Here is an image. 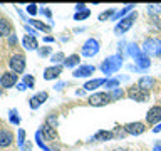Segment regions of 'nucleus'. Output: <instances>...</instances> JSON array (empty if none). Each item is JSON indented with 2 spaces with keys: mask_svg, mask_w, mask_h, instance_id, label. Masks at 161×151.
<instances>
[{
  "mask_svg": "<svg viewBox=\"0 0 161 151\" xmlns=\"http://www.w3.org/2000/svg\"><path fill=\"white\" fill-rule=\"evenodd\" d=\"M121 65H123V55H121V54H114V55H109V57H106L103 60V64H101V70H103V74L111 76V74L118 72V70L121 69Z\"/></svg>",
  "mask_w": 161,
  "mask_h": 151,
  "instance_id": "obj_1",
  "label": "nucleus"
},
{
  "mask_svg": "<svg viewBox=\"0 0 161 151\" xmlns=\"http://www.w3.org/2000/svg\"><path fill=\"white\" fill-rule=\"evenodd\" d=\"M128 52H129V55H133L134 57V60H136V64L139 65L141 69H148L149 65H151V60H149V57L146 55L143 50H141L136 44H129V47H128Z\"/></svg>",
  "mask_w": 161,
  "mask_h": 151,
  "instance_id": "obj_2",
  "label": "nucleus"
},
{
  "mask_svg": "<svg viewBox=\"0 0 161 151\" xmlns=\"http://www.w3.org/2000/svg\"><path fill=\"white\" fill-rule=\"evenodd\" d=\"M141 50H143L148 57H149V55H151V57H161V40L156 39V37L146 39Z\"/></svg>",
  "mask_w": 161,
  "mask_h": 151,
  "instance_id": "obj_3",
  "label": "nucleus"
},
{
  "mask_svg": "<svg viewBox=\"0 0 161 151\" xmlns=\"http://www.w3.org/2000/svg\"><path fill=\"white\" fill-rule=\"evenodd\" d=\"M136 17H138V12L134 10V12H131L129 15H126L123 20H119V22L116 24V27H114V34H116V35H123V34H126L131 27H133Z\"/></svg>",
  "mask_w": 161,
  "mask_h": 151,
  "instance_id": "obj_4",
  "label": "nucleus"
},
{
  "mask_svg": "<svg viewBox=\"0 0 161 151\" xmlns=\"http://www.w3.org/2000/svg\"><path fill=\"white\" fill-rule=\"evenodd\" d=\"M101 50V44L97 39H87L86 42L82 44V49H80V52H82L84 57H94V55H97Z\"/></svg>",
  "mask_w": 161,
  "mask_h": 151,
  "instance_id": "obj_5",
  "label": "nucleus"
},
{
  "mask_svg": "<svg viewBox=\"0 0 161 151\" xmlns=\"http://www.w3.org/2000/svg\"><path fill=\"white\" fill-rule=\"evenodd\" d=\"M8 65H10V69H12V72H15V74L24 72V69H25V57L22 54H14L12 57H10V60H8Z\"/></svg>",
  "mask_w": 161,
  "mask_h": 151,
  "instance_id": "obj_6",
  "label": "nucleus"
},
{
  "mask_svg": "<svg viewBox=\"0 0 161 151\" xmlns=\"http://www.w3.org/2000/svg\"><path fill=\"white\" fill-rule=\"evenodd\" d=\"M128 98L133 99V101H138V103H144V101L148 99V92L143 91L138 84H136V86H131L128 89Z\"/></svg>",
  "mask_w": 161,
  "mask_h": 151,
  "instance_id": "obj_7",
  "label": "nucleus"
},
{
  "mask_svg": "<svg viewBox=\"0 0 161 151\" xmlns=\"http://www.w3.org/2000/svg\"><path fill=\"white\" fill-rule=\"evenodd\" d=\"M87 101L91 106L99 108V106H106L108 103H111V98H109V92H94L92 96H89Z\"/></svg>",
  "mask_w": 161,
  "mask_h": 151,
  "instance_id": "obj_8",
  "label": "nucleus"
},
{
  "mask_svg": "<svg viewBox=\"0 0 161 151\" xmlns=\"http://www.w3.org/2000/svg\"><path fill=\"white\" fill-rule=\"evenodd\" d=\"M146 123L148 124H159L161 123V106H153L146 113Z\"/></svg>",
  "mask_w": 161,
  "mask_h": 151,
  "instance_id": "obj_9",
  "label": "nucleus"
},
{
  "mask_svg": "<svg viewBox=\"0 0 161 151\" xmlns=\"http://www.w3.org/2000/svg\"><path fill=\"white\" fill-rule=\"evenodd\" d=\"M124 129H126V133H128V134L139 136V134H143L146 131V124L139 123V121H136V123H128V124H124Z\"/></svg>",
  "mask_w": 161,
  "mask_h": 151,
  "instance_id": "obj_10",
  "label": "nucleus"
},
{
  "mask_svg": "<svg viewBox=\"0 0 161 151\" xmlns=\"http://www.w3.org/2000/svg\"><path fill=\"white\" fill-rule=\"evenodd\" d=\"M96 72V65H91V64H86V65H79L77 69L72 72L74 77H89Z\"/></svg>",
  "mask_w": 161,
  "mask_h": 151,
  "instance_id": "obj_11",
  "label": "nucleus"
},
{
  "mask_svg": "<svg viewBox=\"0 0 161 151\" xmlns=\"http://www.w3.org/2000/svg\"><path fill=\"white\" fill-rule=\"evenodd\" d=\"M17 84V74L15 72H3L2 77H0V86L5 89L8 87H14V86Z\"/></svg>",
  "mask_w": 161,
  "mask_h": 151,
  "instance_id": "obj_12",
  "label": "nucleus"
},
{
  "mask_svg": "<svg viewBox=\"0 0 161 151\" xmlns=\"http://www.w3.org/2000/svg\"><path fill=\"white\" fill-rule=\"evenodd\" d=\"M47 98H49V94L45 92V91H42V92L35 94V96H32V98L29 99V106H30L32 109H37L39 106H42L45 101H47Z\"/></svg>",
  "mask_w": 161,
  "mask_h": 151,
  "instance_id": "obj_13",
  "label": "nucleus"
},
{
  "mask_svg": "<svg viewBox=\"0 0 161 151\" xmlns=\"http://www.w3.org/2000/svg\"><path fill=\"white\" fill-rule=\"evenodd\" d=\"M60 72H62V65H50L44 70V79L45 81H52V79H57Z\"/></svg>",
  "mask_w": 161,
  "mask_h": 151,
  "instance_id": "obj_14",
  "label": "nucleus"
},
{
  "mask_svg": "<svg viewBox=\"0 0 161 151\" xmlns=\"http://www.w3.org/2000/svg\"><path fill=\"white\" fill-rule=\"evenodd\" d=\"M14 143V134L8 129H0V148H7Z\"/></svg>",
  "mask_w": 161,
  "mask_h": 151,
  "instance_id": "obj_15",
  "label": "nucleus"
},
{
  "mask_svg": "<svg viewBox=\"0 0 161 151\" xmlns=\"http://www.w3.org/2000/svg\"><path fill=\"white\" fill-rule=\"evenodd\" d=\"M22 45H24L25 50H35L39 47V42H37V39H35L34 35L25 34V37L22 39Z\"/></svg>",
  "mask_w": 161,
  "mask_h": 151,
  "instance_id": "obj_16",
  "label": "nucleus"
},
{
  "mask_svg": "<svg viewBox=\"0 0 161 151\" xmlns=\"http://www.w3.org/2000/svg\"><path fill=\"white\" fill-rule=\"evenodd\" d=\"M138 86L143 91H146L148 92L149 89H153L154 86H156V79L154 77H149V76H144V77H141L139 81H138Z\"/></svg>",
  "mask_w": 161,
  "mask_h": 151,
  "instance_id": "obj_17",
  "label": "nucleus"
},
{
  "mask_svg": "<svg viewBox=\"0 0 161 151\" xmlns=\"http://www.w3.org/2000/svg\"><path fill=\"white\" fill-rule=\"evenodd\" d=\"M12 30H14V27L7 19H0V37H7V35L10 37Z\"/></svg>",
  "mask_w": 161,
  "mask_h": 151,
  "instance_id": "obj_18",
  "label": "nucleus"
},
{
  "mask_svg": "<svg viewBox=\"0 0 161 151\" xmlns=\"http://www.w3.org/2000/svg\"><path fill=\"white\" fill-rule=\"evenodd\" d=\"M106 81H108V79H104V77L91 79V81H87V82L84 84V89H86V91H94V89H97L99 86H104V84H106Z\"/></svg>",
  "mask_w": 161,
  "mask_h": 151,
  "instance_id": "obj_19",
  "label": "nucleus"
},
{
  "mask_svg": "<svg viewBox=\"0 0 161 151\" xmlns=\"http://www.w3.org/2000/svg\"><path fill=\"white\" fill-rule=\"evenodd\" d=\"M40 133H42L44 139L47 141H54L55 139V131H54V126H49L47 123H45L42 128H40Z\"/></svg>",
  "mask_w": 161,
  "mask_h": 151,
  "instance_id": "obj_20",
  "label": "nucleus"
},
{
  "mask_svg": "<svg viewBox=\"0 0 161 151\" xmlns=\"http://www.w3.org/2000/svg\"><path fill=\"white\" fill-rule=\"evenodd\" d=\"M113 138H114V133L113 131H106V129H101V131H97V133L94 134L96 141H109Z\"/></svg>",
  "mask_w": 161,
  "mask_h": 151,
  "instance_id": "obj_21",
  "label": "nucleus"
},
{
  "mask_svg": "<svg viewBox=\"0 0 161 151\" xmlns=\"http://www.w3.org/2000/svg\"><path fill=\"white\" fill-rule=\"evenodd\" d=\"M133 8H134V5H133V3H128V5H126V7H124V8H121V10H118V12L114 14V17L111 19V20H119L121 17L124 19V15L128 14V12H131V10H133Z\"/></svg>",
  "mask_w": 161,
  "mask_h": 151,
  "instance_id": "obj_22",
  "label": "nucleus"
},
{
  "mask_svg": "<svg viewBox=\"0 0 161 151\" xmlns=\"http://www.w3.org/2000/svg\"><path fill=\"white\" fill-rule=\"evenodd\" d=\"M79 62H80V57L77 54H72V55H69V57L64 60V65L65 67H74V65H77Z\"/></svg>",
  "mask_w": 161,
  "mask_h": 151,
  "instance_id": "obj_23",
  "label": "nucleus"
},
{
  "mask_svg": "<svg viewBox=\"0 0 161 151\" xmlns=\"http://www.w3.org/2000/svg\"><path fill=\"white\" fill-rule=\"evenodd\" d=\"M27 22H29V24H32V25H35V27H37V29H40V30H44V32H50V25H45L44 22H40V20L29 19Z\"/></svg>",
  "mask_w": 161,
  "mask_h": 151,
  "instance_id": "obj_24",
  "label": "nucleus"
},
{
  "mask_svg": "<svg viewBox=\"0 0 161 151\" xmlns=\"http://www.w3.org/2000/svg\"><path fill=\"white\" fill-rule=\"evenodd\" d=\"M109 98H111V101H118V99H121V98H124V91L121 89V87L109 91Z\"/></svg>",
  "mask_w": 161,
  "mask_h": 151,
  "instance_id": "obj_25",
  "label": "nucleus"
},
{
  "mask_svg": "<svg viewBox=\"0 0 161 151\" xmlns=\"http://www.w3.org/2000/svg\"><path fill=\"white\" fill-rule=\"evenodd\" d=\"M35 141H37V146H39L40 149H44V151H49L47 144L44 143V136H42V133H40V131H37V133H35Z\"/></svg>",
  "mask_w": 161,
  "mask_h": 151,
  "instance_id": "obj_26",
  "label": "nucleus"
},
{
  "mask_svg": "<svg viewBox=\"0 0 161 151\" xmlns=\"http://www.w3.org/2000/svg\"><path fill=\"white\" fill-rule=\"evenodd\" d=\"M116 14V8H109V10H104L103 14H99V20L101 22H104L106 19H113Z\"/></svg>",
  "mask_w": 161,
  "mask_h": 151,
  "instance_id": "obj_27",
  "label": "nucleus"
},
{
  "mask_svg": "<svg viewBox=\"0 0 161 151\" xmlns=\"http://www.w3.org/2000/svg\"><path fill=\"white\" fill-rule=\"evenodd\" d=\"M158 14H161V5H148V15H151V17H156Z\"/></svg>",
  "mask_w": 161,
  "mask_h": 151,
  "instance_id": "obj_28",
  "label": "nucleus"
},
{
  "mask_svg": "<svg viewBox=\"0 0 161 151\" xmlns=\"http://www.w3.org/2000/svg\"><path fill=\"white\" fill-rule=\"evenodd\" d=\"M50 60H52L54 65H60V62H62V60H65V55H64L62 52H57V54H54L52 57H50Z\"/></svg>",
  "mask_w": 161,
  "mask_h": 151,
  "instance_id": "obj_29",
  "label": "nucleus"
},
{
  "mask_svg": "<svg viewBox=\"0 0 161 151\" xmlns=\"http://www.w3.org/2000/svg\"><path fill=\"white\" fill-rule=\"evenodd\" d=\"M89 15H91V10H89V8L80 10V12H75V15H74V20H84V19H87Z\"/></svg>",
  "mask_w": 161,
  "mask_h": 151,
  "instance_id": "obj_30",
  "label": "nucleus"
},
{
  "mask_svg": "<svg viewBox=\"0 0 161 151\" xmlns=\"http://www.w3.org/2000/svg\"><path fill=\"white\" fill-rule=\"evenodd\" d=\"M106 87H108L109 91H113V89H118L119 87V79H108L106 81Z\"/></svg>",
  "mask_w": 161,
  "mask_h": 151,
  "instance_id": "obj_31",
  "label": "nucleus"
},
{
  "mask_svg": "<svg viewBox=\"0 0 161 151\" xmlns=\"http://www.w3.org/2000/svg\"><path fill=\"white\" fill-rule=\"evenodd\" d=\"M113 133H114V138H124V136L128 134L126 129H124V126H116V129L113 131Z\"/></svg>",
  "mask_w": 161,
  "mask_h": 151,
  "instance_id": "obj_32",
  "label": "nucleus"
},
{
  "mask_svg": "<svg viewBox=\"0 0 161 151\" xmlns=\"http://www.w3.org/2000/svg\"><path fill=\"white\" fill-rule=\"evenodd\" d=\"M24 84L27 86V89H32V87H34V77H32L30 74H27V76L24 77Z\"/></svg>",
  "mask_w": 161,
  "mask_h": 151,
  "instance_id": "obj_33",
  "label": "nucleus"
},
{
  "mask_svg": "<svg viewBox=\"0 0 161 151\" xmlns=\"http://www.w3.org/2000/svg\"><path fill=\"white\" fill-rule=\"evenodd\" d=\"M50 52H52V47H47V45L42 47V49H39V55H40V57H47Z\"/></svg>",
  "mask_w": 161,
  "mask_h": 151,
  "instance_id": "obj_34",
  "label": "nucleus"
},
{
  "mask_svg": "<svg viewBox=\"0 0 161 151\" xmlns=\"http://www.w3.org/2000/svg\"><path fill=\"white\" fill-rule=\"evenodd\" d=\"M10 121H12L14 124H19L20 123V119H19V116H17V111H15V109L10 111Z\"/></svg>",
  "mask_w": 161,
  "mask_h": 151,
  "instance_id": "obj_35",
  "label": "nucleus"
},
{
  "mask_svg": "<svg viewBox=\"0 0 161 151\" xmlns=\"http://www.w3.org/2000/svg\"><path fill=\"white\" fill-rule=\"evenodd\" d=\"M27 12H29L30 15H35V14L39 12L37 5H35V3H29V5H27Z\"/></svg>",
  "mask_w": 161,
  "mask_h": 151,
  "instance_id": "obj_36",
  "label": "nucleus"
},
{
  "mask_svg": "<svg viewBox=\"0 0 161 151\" xmlns=\"http://www.w3.org/2000/svg\"><path fill=\"white\" fill-rule=\"evenodd\" d=\"M24 141H25V131L20 129L19 131V146H20V148L24 146Z\"/></svg>",
  "mask_w": 161,
  "mask_h": 151,
  "instance_id": "obj_37",
  "label": "nucleus"
},
{
  "mask_svg": "<svg viewBox=\"0 0 161 151\" xmlns=\"http://www.w3.org/2000/svg\"><path fill=\"white\" fill-rule=\"evenodd\" d=\"M15 42H17V37H15V34H12V35L8 37V44H10V45H15Z\"/></svg>",
  "mask_w": 161,
  "mask_h": 151,
  "instance_id": "obj_38",
  "label": "nucleus"
},
{
  "mask_svg": "<svg viewBox=\"0 0 161 151\" xmlns=\"http://www.w3.org/2000/svg\"><path fill=\"white\" fill-rule=\"evenodd\" d=\"M40 12H42V14H44L47 19H50V15H52V14H50V10H49V8H40Z\"/></svg>",
  "mask_w": 161,
  "mask_h": 151,
  "instance_id": "obj_39",
  "label": "nucleus"
},
{
  "mask_svg": "<svg viewBox=\"0 0 161 151\" xmlns=\"http://www.w3.org/2000/svg\"><path fill=\"white\" fill-rule=\"evenodd\" d=\"M87 7H86V3H77L75 5V10H77V12H80V10H86Z\"/></svg>",
  "mask_w": 161,
  "mask_h": 151,
  "instance_id": "obj_40",
  "label": "nucleus"
},
{
  "mask_svg": "<svg viewBox=\"0 0 161 151\" xmlns=\"http://www.w3.org/2000/svg\"><path fill=\"white\" fill-rule=\"evenodd\" d=\"M153 151H161V143H159V141H158V143H154Z\"/></svg>",
  "mask_w": 161,
  "mask_h": 151,
  "instance_id": "obj_41",
  "label": "nucleus"
},
{
  "mask_svg": "<svg viewBox=\"0 0 161 151\" xmlns=\"http://www.w3.org/2000/svg\"><path fill=\"white\" fill-rule=\"evenodd\" d=\"M17 89H19V91H25V89H27V86L22 82V84H19V86H17Z\"/></svg>",
  "mask_w": 161,
  "mask_h": 151,
  "instance_id": "obj_42",
  "label": "nucleus"
},
{
  "mask_svg": "<svg viewBox=\"0 0 161 151\" xmlns=\"http://www.w3.org/2000/svg\"><path fill=\"white\" fill-rule=\"evenodd\" d=\"M159 131H161V123L156 124V128H153V133H159Z\"/></svg>",
  "mask_w": 161,
  "mask_h": 151,
  "instance_id": "obj_43",
  "label": "nucleus"
},
{
  "mask_svg": "<svg viewBox=\"0 0 161 151\" xmlns=\"http://www.w3.org/2000/svg\"><path fill=\"white\" fill-rule=\"evenodd\" d=\"M45 42H54V37H50V35H47V37H44Z\"/></svg>",
  "mask_w": 161,
  "mask_h": 151,
  "instance_id": "obj_44",
  "label": "nucleus"
},
{
  "mask_svg": "<svg viewBox=\"0 0 161 151\" xmlns=\"http://www.w3.org/2000/svg\"><path fill=\"white\" fill-rule=\"evenodd\" d=\"M64 86H65L64 82H60V84H57V86H55V89H62V87H64Z\"/></svg>",
  "mask_w": 161,
  "mask_h": 151,
  "instance_id": "obj_45",
  "label": "nucleus"
},
{
  "mask_svg": "<svg viewBox=\"0 0 161 151\" xmlns=\"http://www.w3.org/2000/svg\"><path fill=\"white\" fill-rule=\"evenodd\" d=\"M114 151H131V149H128V148H116Z\"/></svg>",
  "mask_w": 161,
  "mask_h": 151,
  "instance_id": "obj_46",
  "label": "nucleus"
}]
</instances>
